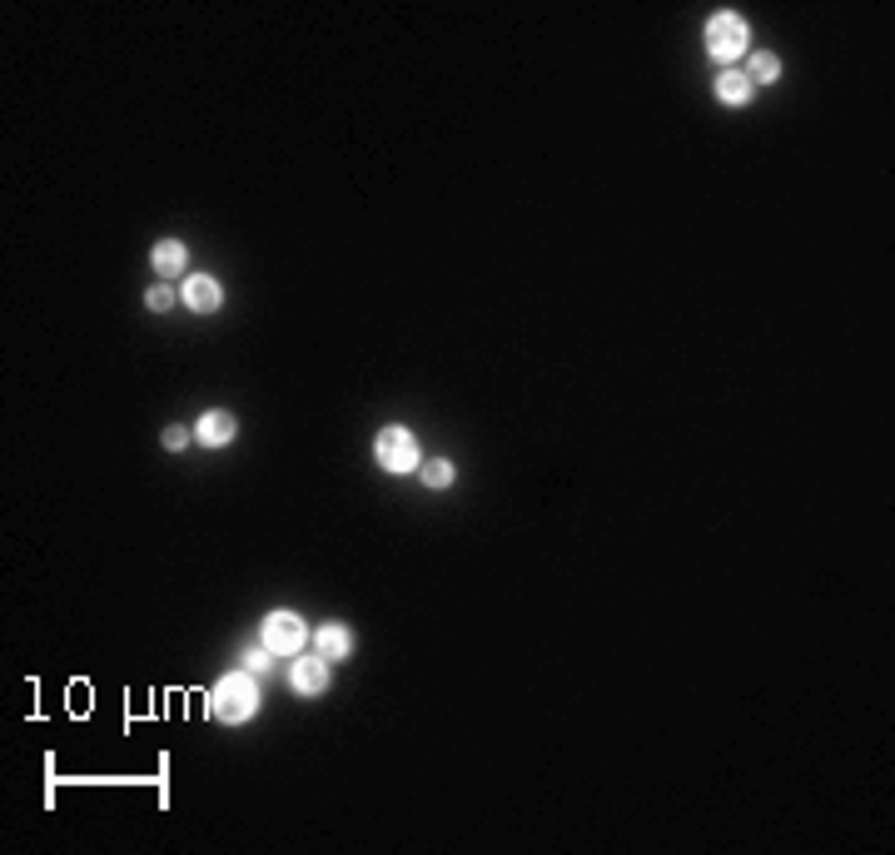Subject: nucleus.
<instances>
[{
  "label": "nucleus",
  "mask_w": 895,
  "mask_h": 855,
  "mask_svg": "<svg viewBox=\"0 0 895 855\" xmlns=\"http://www.w3.org/2000/svg\"><path fill=\"white\" fill-rule=\"evenodd\" d=\"M254 711H259V686L249 681V671H229L214 686V716L234 726V721H249Z\"/></svg>",
  "instance_id": "f257e3e1"
},
{
  "label": "nucleus",
  "mask_w": 895,
  "mask_h": 855,
  "mask_svg": "<svg viewBox=\"0 0 895 855\" xmlns=\"http://www.w3.org/2000/svg\"><path fill=\"white\" fill-rule=\"evenodd\" d=\"M707 50H711L716 65H731V60L746 50V20L731 15V10H716L707 20Z\"/></svg>",
  "instance_id": "f03ea898"
},
{
  "label": "nucleus",
  "mask_w": 895,
  "mask_h": 855,
  "mask_svg": "<svg viewBox=\"0 0 895 855\" xmlns=\"http://www.w3.org/2000/svg\"><path fill=\"white\" fill-rule=\"evenodd\" d=\"M373 452H378V468L383 472H413L418 468V442H413V432L398 428V423L378 432Z\"/></svg>",
  "instance_id": "7ed1b4c3"
},
{
  "label": "nucleus",
  "mask_w": 895,
  "mask_h": 855,
  "mask_svg": "<svg viewBox=\"0 0 895 855\" xmlns=\"http://www.w3.org/2000/svg\"><path fill=\"white\" fill-rule=\"evenodd\" d=\"M264 647L273 651V657L299 651L303 647V621L293 617V611H273V617H264Z\"/></svg>",
  "instance_id": "20e7f679"
},
{
  "label": "nucleus",
  "mask_w": 895,
  "mask_h": 855,
  "mask_svg": "<svg viewBox=\"0 0 895 855\" xmlns=\"http://www.w3.org/2000/svg\"><path fill=\"white\" fill-rule=\"evenodd\" d=\"M184 303L194 313H214L219 303H224V289H219L209 273H189V279H184Z\"/></svg>",
  "instance_id": "39448f33"
},
{
  "label": "nucleus",
  "mask_w": 895,
  "mask_h": 855,
  "mask_svg": "<svg viewBox=\"0 0 895 855\" xmlns=\"http://www.w3.org/2000/svg\"><path fill=\"white\" fill-rule=\"evenodd\" d=\"M329 686V657H299L293 661V691L319 696Z\"/></svg>",
  "instance_id": "423d86ee"
},
{
  "label": "nucleus",
  "mask_w": 895,
  "mask_h": 855,
  "mask_svg": "<svg viewBox=\"0 0 895 855\" xmlns=\"http://www.w3.org/2000/svg\"><path fill=\"white\" fill-rule=\"evenodd\" d=\"M234 428H239L234 413H204V418L194 423V438L204 442V448H224V442L234 438Z\"/></svg>",
  "instance_id": "0eeeda50"
},
{
  "label": "nucleus",
  "mask_w": 895,
  "mask_h": 855,
  "mask_svg": "<svg viewBox=\"0 0 895 855\" xmlns=\"http://www.w3.org/2000/svg\"><path fill=\"white\" fill-rule=\"evenodd\" d=\"M716 100L746 104V100H751V80H746L741 70H721V75H716Z\"/></svg>",
  "instance_id": "6e6552de"
},
{
  "label": "nucleus",
  "mask_w": 895,
  "mask_h": 855,
  "mask_svg": "<svg viewBox=\"0 0 895 855\" xmlns=\"http://www.w3.org/2000/svg\"><path fill=\"white\" fill-rule=\"evenodd\" d=\"M353 651V637H349V627H339V621H329V627H319V657H349Z\"/></svg>",
  "instance_id": "1a4fd4ad"
},
{
  "label": "nucleus",
  "mask_w": 895,
  "mask_h": 855,
  "mask_svg": "<svg viewBox=\"0 0 895 855\" xmlns=\"http://www.w3.org/2000/svg\"><path fill=\"white\" fill-rule=\"evenodd\" d=\"M184 263H189V249L179 244V239H164V244H154V269H160L164 279H170V273H179Z\"/></svg>",
  "instance_id": "9d476101"
},
{
  "label": "nucleus",
  "mask_w": 895,
  "mask_h": 855,
  "mask_svg": "<svg viewBox=\"0 0 895 855\" xmlns=\"http://www.w3.org/2000/svg\"><path fill=\"white\" fill-rule=\"evenodd\" d=\"M423 482H428V488H448V482H452V462L448 458L423 462Z\"/></svg>",
  "instance_id": "9b49d317"
},
{
  "label": "nucleus",
  "mask_w": 895,
  "mask_h": 855,
  "mask_svg": "<svg viewBox=\"0 0 895 855\" xmlns=\"http://www.w3.org/2000/svg\"><path fill=\"white\" fill-rule=\"evenodd\" d=\"M751 75L756 80H776V75H781V60H776V55H751Z\"/></svg>",
  "instance_id": "f8f14e48"
},
{
  "label": "nucleus",
  "mask_w": 895,
  "mask_h": 855,
  "mask_svg": "<svg viewBox=\"0 0 895 855\" xmlns=\"http://www.w3.org/2000/svg\"><path fill=\"white\" fill-rule=\"evenodd\" d=\"M144 303H150V309H154V313H164V309H170V303H174V293H170V283H154V289H150V293H144Z\"/></svg>",
  "instance_id": "ddd939ff"
},
{
  "label": "nucleus",
  "mask_w": 895,
  "mask_h": 855,
  "mask_svg": "<svg viewBox=\"0 0 895 855\" xmlns=\"http://www.w3.org/2000/svg\"><path fill=\"white\" fill-rule=\"evenodd\" d=\"M269 661H273V651L259 647V651H249V657H244V667H249V671H269Z\"/></svg>",
  "instance_id": "4468645a"
},
{
  "label": "nucleus",
  "mask_w": 895,
  "mask_h": 855,
  "mask_svg": "<svg viewBox=\"0 0 895 855\" xmlns=\"http://www.w3.org/2000/svg\"><path fill=\"white\" fill-rule=\"evenodd\" d=\"M184 442H189V432H184V428H174V423L164 428V448H170V452H179Z\"/></svg>",
  "instance_id": "2eb2a0df"
}]
</instances>
